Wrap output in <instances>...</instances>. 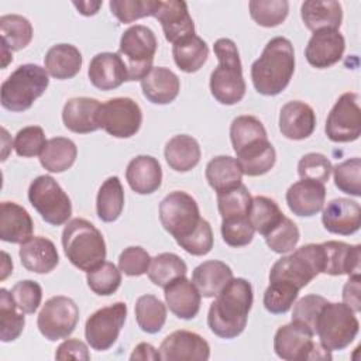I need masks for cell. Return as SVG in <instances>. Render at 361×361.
<instances>
[{
	"label": "cell",
	"instance_id": "obj_1",
	"mask_svg": "<svg viewBox=\"0 0 361 361\" xmlns=\"http://www.w3.org/2000/svg\"><path fill=\"white\" fill-rule=\"evenodd\" d=\"M214 298L207 313L209 329L221 338H235L244 331L252 306L251 283L244 278H233Z\"/></svg>",
	"mask_w": 361,
	"mask_h": 361
},
{
	"label": "cell",
	"instance_id": "obj_2",
	"mask_svg": "<svg viewBox=\"0 0 361 361\" xmlns=\"http://www.w3.org/2000/svg\"><path fill=\"white\" fill-rule=\"evenodd\" d=\"M295 72V51L285 37L271 38L261 56L251 65L255 90L264 96H276L286 89Z\"/></svg>",
	"mask_w": 361,
	"mask_h": 361
},
{
	"label": "cell",
	"instance_id": "obj_3",
	"mask_svg": "<svg viewBox=\"0 0 361 361\" xmlns=\"http://www.w3.org/2000/svg\"><path fill=\"white\" fill-rule=\"evenodd\" d=\"M219 65L210 75V92L213 97L226 106L243 100L245 80L237 45L230 38H219L213 45Z\"/></svg>",
	"mask_w": 361,
	"mask_h": 361
},
{
	"label": "cell",
	"instance_id": "obj_4",
	"mask_svg": "<svg viewBox=\"0 0 361 361\" xmlns=\"http://www.w3.org/2000/svg\"><path fill=\"white\" fill-rule=\"evenodd\" d=\"M62 247L66 258L80 271L89 272L106 259L103 234L85 219H72L62 231Z\"/></svg>",
	"mask_w": 361,
	"mask_h": 361
},
{
	"label": "cell",
	"instance_id": "obj_5",
	"mask_svg": "<svg viewBox=\"0 0 361 361\" xmlns=\"http://www.w3.org/2000/svg\"><path fill=\"white\" fill-rule=\"evenodd\" d=\"M48 85L49 78L45 68L35 63L20 65L1 83V106L14 113L25 111L38 97L44 94Z\"/></svg>",
	"mask_w": 361,
	"mask_h": 361
},
{
	"label": "cell",
	"instance_id": "obj_6",
	"mask_svg": "<svg viewBox=\"0 0 361 361\" xmlns=\"http://www.w3.org/2000/svg\"><path fill=\"white\" fill-rule=\"evenodd\" d=\"M360 323L355 312L345 303L326 302L314 323V334L329 351H340L348 347L357 337Z\"/></svg>",
	"mask_w": 361,
	"mask_h": 361
},
{
	"label": "cell",
	"instance_id": "obj_7",
	"mask_svg": "<svg viewBox=\"0 0 361 361\" xmlns=\"http://www.w3.org/2000/svg\"><path fill=\"white\" fill-rule=\"evenodd\" d=\"M322 244H306L279 258L269 271V282H285L299 290L323 272Z\"/></svg>",
	"mask_w": 361,
	"mask_h": 361
},
{
	"label": "cell",
	"instance_id": "obj_8",
	"mask_svg": "<svg viewBox=\"0 0 361 361\" xmlns=\"http://www.w3.org/2000/svg\"><path fill=\"white\" fill-rule=\"evenodd\" d=\"M157 47V37L147 25L137 24L123 32L117 54L126 63L128 82L144 79L154 68Z\"/></svg>",
	"mask_w": 361,
	"mask_h": 361
},
{
	"label": "cell",
	"instance_id": "obj_9",
	"mask_svg": "<svg viewBox=\"0 0 361 361\" xmlns=\"http://www.w3.org/2000/svg\"><path fill=\"white\" fill-rule=\"evenodd\" d=\"M159 220L178 244L190 237L203 221L196 200L183 190H173L164 197L159 203Z\"/></svg>",
	"mask_w": 361,
	"mask_h": 361
},
{
	"label": "cell",
	"instance_id": "obj_10",
	"mask_svg": "<svg viewBox=\"0 0 361 361\" xmlns=\"http://www.w3.org/2000/svg\"><path fill=\"white\" fill-rule=\"evenodd\" d=\"M314 333L303 323L290 322L281 326L274 337L275 354L286 361L331 360V354L320 343L313 341Z\"/></svg>",
	"mask_w": 361,
	"mask_h": 361
},
{
	"label": "cell",
	"instance_id": "obj_11",
	"mask_svg": "<svg viewBox=\"0 0 361 361\" xmlns=\"http://www.w3.org/2000/svg\"><path fill=\"white\" fill-rule=\"evenodd\" d=\"M28 200L42 220L51 226L66 223L72 214L69 196L49 175H39L30 183Z\"/></svg>",
	"mask_w": 361,
	"mask_h": 361
},
{
	"label": "cell",
	"instance_id": "obj_12",
	"mask_svg": "<svg viewBox=\"0 0 361 361\" xmlns=\"http://www.w3.org/2000/svg\"><path fill=\"white\" fill-rule=\"evenodd\" d=\"M79 322V307L68 296H52L38 313L39 333L49 341L68 338Z\"/></svg>",
	"mask_w": 361,
	"mask_h": 361
},
{
	"label": "cell",
	"instance_id": "obj_13",
	"mask_svg": "<svg viewBox=\"0 0 361 361\" xmlns=\"http://www.w3.org/2000/svg\"><path fill=\"white\" fill-rule=\"evenodd\" d=\"M127 317V305L116 302L104 306L89 316L85 324V337L96 351L109 350L118 338Z\"/></svg>",
	"mask_w": 361,
	"mask_h": 361
},
{
	"label": "cell",
	"instance_id": "obj_14",
	"mask_svg": "<svg viewBox=\"0 0 361 361\" xmlns=\"http://www.w3.org/2000/svg\"><path fill=\"white\" fill-rule=\"evenodd\" d=\"M324 131L333 142H351L360 137L361 110L358 93L347 92L337 99L326 118Z\"/></svg>",
	"mask_w": 361,
	"mask_h": 361
},
{
	"label": "cell",
	"instance_id": "obj_15",
	"mask_svg": "<svg viewBox=\"0 0 361 361\" xmlns=\"http://www.w3.org/2000/svg\"><path fill=\"white\" fill-rule=\"evenodd\" d=\"M142 123V111L137 102L130 97L109 99L100 106L99 126L116 138L135 135Z\"/></svg>",
	"mask_w": 361,
	"mask_h": 361
},
{
	"label": "cell",
	"instance_id": "obj_16",
	"mask_svg": "<svg viewBox=\"0 0 361 361\" xmlns=\"http://www.w3.org/2000/svg\"><path fill=\"white\" fill-rule=\"evenodd\" d=\"M159 354L164 361H206L210 357V345L197 333L176 330L162 340Z\"/></svg>",
	"mask_w": 361,
	"mask_h": 361
},
{
	"label": "cell",
	"instance_id": "obj_17",
	"mask_svg": "<svg viewBox=\"0 0 361 361\" xmlns=\"http://www.w3.org/2000/svg\"><path fill=\"white\" fill-rule=\"evenodd\" d=\"M345 49V39L338 30H320L310 37L305 56L306 61L317 69L330 68L337 63Z\"/></svg>",
	"mask_w": 361,
	"mask_h": 361
},
{
	"label": "cell",
	"instance_id": "obj_18",
	"mask_svg": "<svg viewBox=\"0 0 361 361\" xmlns=\"http://www.w3.org/2000/svg\"><path fill=\"white\" fill-rule=\"evenodd\" d=\"M154 17L161 23L168 42L175 44L179 39L195 34V23L189 14L188 4L182 0H159Z\"/></svg>",
	"mask_w": 361,
	"mask_h": 361
},
{
	"label": "cell",
	"instance_id": "obj_19",
	"mask_svg": "<svg viewBox=\"0 0 361 361\" xmlns=\"http://www.w3.org/2000/svg\"><path fill=\"white\" fill-rule=\"evenodd\" d=\"M322 210V223L329 233L350 235L360 230L361 207L355 200L347 197L333 199Z\"/></svg>",
	"mask_w": 361,
	"mask_h": 361
},
{
	"label": "cell",
	"instance_id": "obj_20",
	"mask_svg": "<svg viewBox=\"0 0 361 361\" xmlns=\"http://www.w3.org/2000/svg\"><path fill=\"white\" fill-rule=\"evenodd\" d=\"M87 76L90 83L100 90H113L128 80L127 68L116 52H100L89 63Z\"/></svg>",
	"mask_w": 361,
	"mask_h": 361
},
{
	"label": "cell",
	"instance_id": "obj_21",
	"mask_svg": "<svg viewBox=\"0 0 361 361\" xmlns=\"http://www.w3.org/2000/svg\"><path fill=\"white\" fill-rule=\"evenodd\" d=\"M326 200L324 183L302 179L286 190L289 210L299 217H312L322 212Z\"/></svg>",
	"mask_w": 361,
	"mask_h": 361
},
{
	"label": "cell",
	"instance_id": "obj_22",
	"mask_svg": "<svg viewBox=\"0 0 361 361\" xmlns=\"http://www.w3.org/2000/svg\"><path fill=\"white\" fill-rule=\"evenodd\" d=\"M323 247V272L327 275H360L361 245H351L343 241H326Z\"/></svg>",
	"mask_w": 361,
	"mask_h": 361
},
{
	"label": "cell",
	"instance_id": "obj_23",
	"mask_svg": "<svg viewBox=\"0 0 361 361\" xmlns=\"http://www.w3.org/2000/svg\"><path fill=\"white\" fill-rule=\"evenodd\" d=\"M314 110L300 100H292L282 106L279 113V130L289 140H305L314 131Z\"/></svg>",
	"mask_w": 361,
	"mask_h": 361
},
{
	"label": "cell",
	"instance_id": "obj_24",
	"mask_svg": "<svg viewBox=\"0 0 361 361\" xmlns=\"http://www.w3.org/2000/svg\"><path fill=\"white\" fill-rule=\"evenodd\" d=\"M102 103L92 97H72L62 110L65 127L76 134H87L100 128L99 111Z\"/></svg>",
	"mask_w": 361,
	"mask_h": 361
},
{
	"label": "cell",
	"instance_id": "obj_25",
	"mask_svg": "<svg viewBox=\"0 0 361 361\" xmlns=\"http://www.w3.org/2000/svg\"><path fill=\"white\" fill-rule=\"evenodd\" d=\"M165 302L169 310L179 319L190 320L196 317L200 309V293L186 276L176 278L164 288Z\"/></svg>",
	"mask_w": 361,
	"mask_h": 361
},
{
	"label": "cell",
	"instance_id": "obj_26",
	"mask_svg": "<svg viewBox=\"0 0 361 361\" xmlns=\"http://www.w3.org/2000/svg\"><path fill=\"white\" fill-rule=\"evenodd\" d=\"M126 179L135 193L151 195L158 190L162 183V168L157 158L138 155L128 162Z\"/></svg>",
	"mask_w": 361,
	"mask_h": 361
},
{
	"label": "cell",
	"instance_id": "obj_27",
	"mask_svg": "<svg viewBox=\"0 0 361 361\" xmlns=\"http://www.w3.org/2000/svg\"><path fill=\"white\" fill-rule=\"evenodd\" d=\"M34 224L28 212L14 203L1 202L0 204V238L11 244H23L32 237Z\"/></svg>",
	"mask_w": 361,
	"mask_h": 361
},
{
	"label": "cell",
	"instance_id": "obj_28",
	"mask_svg": "<svg viewBox=\"0 0 361 361\" xmlns=\"http://www.w3.org/2000/svg\"><path fill=\"white\" fill-rule=\"evenodd\" d=\"M23 267L35 274H48L59 262L55 244L45 237H31L21 244L18 251Z\"/></svg>",
	"mask_w": 361,
	"mask_h": 361
},
{
	"label": "cell",
	"instance_id": "obj_29",
	"mask_svg": "<svg viewBox=\"0 0 361 361\" xmlns=\"http://www.w3.org/2000/svg\"><path fill=\"white\" fill-rule=\"evenodd\" d=\"M141 89L148 102L154 104H168L178 97L180 82L171 69L155 66L141 79Z\"/></svg>",
	"mask_w": 361,
	"mask_h": 361
},
{
	"label": "cell",
	"instance_id": "obj_30",
	"mask_svg": "<svg viewBox=\"0 0 361 361\" xmlns=\"http://www.w3.org/2000/svg\"><path fill=\"white\" fill-rule=\"evenodd\" d=\"M300 17L307 30H338L343 21L341 4L336 0H307L302 3Z\"/></svg>",
	"mask_w": 361,
	"mask_h": 361
},
{
	"label": "cell",
	"instance_id": "obj_31",
	"mask_svg": "<svg viewBox=\"0 0 361 361\" xmlns=\"http://www.w3.org/2000/svg\"><path fill=\"white\" fill-rule=\"evenodd\" d=\"M243 175L259 176L269 172L276 161V151L268 138L252 141L235 151Z\"/></svg>",
	"mask_w": 361,
	"mask_h": 361
},
{
	"label": "cell",
	"instance_id": "obj_32",
	"mask_svg": "<svg viewBox=\"0 0 361 361\" xmlns=\"http://www.w3.org/2000/svg\"><path fill=\"white\" fill-rule=\"evenodd\" d=\"M82 62L80 51L72 44H56L47 51L44 58L47 72L58 80L75 78L82 68Z\"/></svg>",
	"mask_w": 361,
	"mask_h": 361
},
{
	"label": "cell",
	"instance_id": "obj_33",
	"mask_svg": "<svg viewBox=\"0 0 361 361\" xmlns=\"http://www.w3.org/2000/svg\"><path fill=\"white\" fill-rule=\"evenodd\" d=\"M231 279V268L217 259L204 261L192 272V282L203 298H214Z\"/></svg>",
	"mask_w": 361,
	"mask_h": 361
},
{
	"label": "cell",
	"instance_id": "obj_34",
	"mask_svg": "<svg viewBox=\"0 0 361 361\" xmlns=\"http://www.w3.org/2000/svg\"><path fill=\"white\" fill-rule=\"evenodd\" d=\"M166 164L176 172H188L193 169L200 161L199 142L188 134L172 137L164 149Z\"/></svg>",
	"mask_w": 361,
	"mask_h": 361
},
{
	"label": "cell",
	"instance_id": "obj_35",
	"mask_svg": "<svg viewBox=\"0 0 361 361\" xmlns=\"http://www.w3.org/2000/svg\"><path fill=\"white\" fill-rule=\"evenodd\" d=\"M209 185L216 193L233 189L241 185L243 171L235 158L228 155H219L210 159L204 171Z\"/></svg>",
	"mask_w": 361,
	"mask_h": 361
},
{
	"label": "cell",
	"instance_id": "obj_36",
	"mask_svg": "<svg viewBox=\"0 0 361 361\" xmlns=\"http://www.w3.org/2000/svg\"><path fill=\"white\" fill-rule=\"evenodd\" d=\"M76 144L65 137H54L47 141L39 154V164L44 169L52 173L68 171L76 161Z\"/></svg>",
	"mask_w": 361,
	"mask_h": 361
},
{
	"label": "cell",
	"instance_id": "obj_37",
	"mask_svg": "<svg viewBox=\"0 0 361 361\" xmlns=\"http://www.w3.org/2000/svg\"><path fill=\"white\" fill-rule=\"evenodd\" d=\"M172 55L180 71L193 73L197 72L207 61L209 47L200 37L193 34L175 42L172 45Z\"/></svg>",
	"mask_w": 361,
	"mask_h": 361
},
{
	"label": "cell",
	"instance_id": "obj_38",
	"mask_svg": "<svg viewBox=\"0 0 361 361\" xmlns=\"http://www.w3.org/2000/svg\"><path fill=\"white\" fill-rule=\"evenodd\" d=\"M124 207V190L120 179L117 176L107 178L96 197V212L102 221L111 223L116 221Z\"/></svg>",
	"mask_w": 361,
	"mask_h": 361
},
{
	"label": "cell",
	"instance_id": "obj_39",
	"mask_svg": "<svg viewBox=\"0 0 361 361\" xmlns=\"http://www.w3.org/2000/svg\"><path fill=\"white\" fill-rule=\"evenodd\" d=\"M1 47L8 51H20L32 39L31 23L20 14H6L0 17Z\"/></svg>",
	"mask_w": 361,
	"mask_h": 361
},
{
	"label": "cell",
	"instance_id": "obj_40",
	"mask_svg": "<svg viewBox=\"0 0 361 361\" xmlns=\"http://www.w3.org/2000/svg\"><path fill=\"white\" fill-rule=\"evenodd\" d=\"M186 271L188 267L179 255L173 252H162L151 258V264L147 274L154 285L165 288L176 278L185 276Z\"/></svg>",
	"mask_w": 361,
	"mask_h": 361
},
{
	"label": "cell",
	"instance_id": "obj_41",
	"mask_svg": "<svg viewBox=\"0 0 361 361\" xmlns=\"http://www.w3.org/2000/svg\"><path fill=\"white\" fill-rule=\"evenodd\" d=\"M134 312L138 327L148 334L161 331L166 322V307L154 295L140 296L135 302Z\"/></svg>",
	"mask_w": 361,
	"mask_h": 361
},
{
	"label": "cell",
	"instance_id": "obj_42",
	"mask_svg": "<svg viewBox=\"0 0 361 361\" xmlns=\"http://www.w3.org/2000/svg\"><path fill=\"white\" fill-rule=\"evenodd\" d=\"M24 313L17 307L11 292L0 289V338L3 343L14 341L24 330Z\"/></svg>",
	"mask_w": 361,
	"mask_h": 361
},
{
	"label": "cell",
	"instance_id": "obj_43",
	"mask_svg": "<svg viewBox=\"0 0 361 361\" xmlns=\"http://www.w3.org/2000/svg\"><path fill=\"white\" fill-rule=\"evenodd\" d=\"M285 214L279 209L278 203L267 196H255L251 200L248 210V219L255 231L261 235L268 234L275 226H278Z\"/></svg>",
	"mask_w": 361,
	"mask_h": 361
},
{
	"label": "cell",
	"instance_id": "obj_44",
	"mask_svg": "<svg viewBox=\"0 0 361 361\" xmlns=\"http://www.w3.org/2000/svg\"><path fill=\"white\" fill-rule=\"evenodd\" d=\"M251 18L261 27H276L285 21L289 13L286 0H251L248 3Z\"/></svg>",
	"mask_w": 361,
	"mask_h": 361
},
{
	"label": "cell",
	"instance_id": "obj_45",
	"mask_svg": "<svg viewBox=\"0 0 361 361\" xmlns=\"http://www.w3.org/2000/svg\"><path fill=\"white\" fill-rule=\"evenodd\" d=\"M251 195L245 185H238L233 189L217 193V207L221 219L248 216L251 206Z\"/></svg>",
	"mask_w": 361,
	"mask_h": 361
},
{
	"label": "cell",
	"instance_id": "obj_46",
	"mask_svg": "<svg viewBox=\"0 0 361 361\" xmlns=\"http://www.w3.org/2000/svg\"><path fill=\"white\" fill-rule=\"evenodd\" d=\"M261 138H268V135L264 124L257 117L238 116L233 120L230 126V140L234 152L244 145Z\"/></svg>",
	"mask_w": 361,
	"mask_h": 361
},
{
	"label": "cell",
	"instance_id": "obj_47",
	"mask_svg": "<svg viewBox=\"0 0 361 361\" xmlns=\"http://www.w3.org/2000/svg\"><path fill=\"white\" fill-rule=\"evenodd\" d=\"M86 281L93 293L109 296L118 289L121 283V274L113 262L104 261L86 274Z\"/></svg>",
	"mask_w": 361,
	"mask_h": 361
},
{
	"label": "cell",
	"instance_id": "obj_48",
	"mask_svg": "<svg viewBox=\"0 0 361 361\" xmlns=\"http://www.w3.org/2000/svg\"><path fill=\"white\" fill-rule=\"evenodd\" d=\"M331 172L338 190L355 197L361 196V159L358 157L337 164Z\"/></svg>",
	"mask_w": 361,
	"mask_h": 361
},
{
	"label": "cell",
	"instance_id": "obj_49",
	"mask_svg": "<svg viewBox=\"0 0 361 361\" xmlns=\"http://www.w3.org/2000/svg\"><path fill=\"white\" fill-rule=\"evenodd\" d=\"M158 4L159 0H111L109 3L111 14L123 24L144 17H154Z\"/></svg>",
	"mask_w": 361,
	"mask_h": 361
},
{
	"label": "cell",
	"instance_id": "obj_50",
	"mask_svg": "<svg viewBox=\"0 0 361 361\" xmlns=\"http://www.w3.org/2000/svg\"><path fill=\"white\" fill-rule=\"evenodd\" d=\"M299 289L285 282H269L264 292V306L272 314L286 313L298 298Z\"/></svg>",
	"mask_w": 361,
	"mask_h": 361
},
{
	"label": "cell",
	"instance_id": "obj_51",
	"mask_svg": "<svg viewBox=\"0 0 361 361\" xmlns=\"http://www.w3.org/2000/svg\"><path fill=\"white\" fill-rule=\"evenodd\" d=\"M264 238L267 245L274 252L286 254L296 247L300 234L298 226L289 217L285 216L278 226H275L268 234L264 235Z\"/></svg>",
	"mask_w": 361,
	"mask_h": 361
},
{
	"label": "cell",
	"instance_id": "obj_52",
	"mask_svg": "<svg viewBox=\"0 0 361 361\" xmlns=\"http://www.w3.org/2000/svg\"><path fill=\"white\" fill-rule=\"evenodd\" d=\"M331 169V162L320 152L305 154L298 164V173L300 179L314 180L319 183H326L329 180Z\"/></svg>",
	"mask_w": 361,
	"mask_h": 361
},
{
	"label": "cell",
	"instance_id": "obj_53",
	"mask_svg": "<svg viewBox=\"0 0 361 361\" xmlns=\"http://www.w3.org/2000/svg\"><path fill=\"white\" fill-rule=\"evenodd\" d=\"M254 227L250 223L248 216L223 219L221 221V237L230 247L248 245L254 238Z\"/></svg>",
	"mask_w": 361,
	"mask_h": 361
},
{
	"label": "cell",
	"instance_id": "obj_54",
	"mask_svg": "<svg viewBox=\"0 0 361 361\" xmlns=\"http://www.w3.org/2000/svg\"><path fill=\"white\" fill-rule=\"evenodd\" d=\"M45 133L38 126H28L21 128L14 138V149L18 157L31 158L39 155L42 148L45 147Z\"/></svg>",
	"mask_w": 361,
	"mask_h": 361
},
{
	"label": "cell",
	"instance_id": "obj_55",
	"mask_svg": "<svg viewBox=\"0 0 361 361\" xmlns=\"http://www.w3.org/2000/svg\"><path fill=\"white\" fill-rule=\"evenodd\" d=\"M11 296L23 313L32 314L41 305L42 289L35 281L24 279L11 288Z\"/></svg>",
	"mask_w": 361,
	"mask_h": 361
},
{
	"label": "cell",
	"instance_id": "obj_56",
	"mask_svg": "<svg viewBox=\"0 0 361 361\" xmlns=\"http://www.w3.org/2000/svg\"><path fill=\"white\" fill-rule=\"evenodd\" d=\"M149 264V254L138 245L124 248L118 257V269L127 276H140L147 274Z\"/></svg>",
	"mask_w": 361,
	"mask_h": 361
},
{
	"label": "cell",
	"instance_id": "obj_57",
	"mask_svg": "<svg viewBox=\"0 0 361 361\" xmlns=\"http://www.w3.org/2000/svg\"><path fill=\"white\" fill-rule=\"evenodd\" d=\"M326 302L327 299L320 295H306L300 298L293 306L292 320L306 324L314 333L316 317Z\"/></svg>",
	"mask_w": 361,
	"mask_h": 361
},
{
	"label": "cell",
	"instance_id": "obj_58",
	"mask_svg": "<svg viewBox=\"0 0 361 361\" xmlns=\"http://www.w3.org/2000/svg\"><path fill=\"white\" fill-rule=\"evenodd\" d=\"M178 245L183 248L186 252L196 257L209 254L213 248V231L210 223L203 219L199 228L190 237L180 241Z\"/></svg>",
	"mask_w": 361,
	"mask_h": 361
},
{
	"label": "cell",
	"instance_id": "obj_59",
	"mask_svg": "<svg viewBox=\"0 0 361 361\" xmlns=\"http://www.w3.org/2000/svg\"><path fill=\"white\" fill-rule=\"evenodd\" d=\"M56 360H90L87 345L76 338H68L61 343L55 351Z\"/></svg>",
	"mask_w": 361,
	"mask_h": 361
},
{
	"label": "cell",
	"instance_id": "obj_60",
	"mask_svg": "<svg viewBox=\"0 0 361 361\" xmlns=\"http://www.w3.org/2000/svg\"><path fill=\"white\" fill-rule=\"evenodd\" d=\"M361 276L351 275L343 288V303H345L355 313L361 310Z\"/></svg>",
	"mask_w": 361,
	"mask_h": 361
},
{
	"label": "cell",
	"instance_id": "obj_61",
	"mask_svg": "<svg viewBox=\"0 0 361 361\" xmlns=\"http://www.w3.org/2000/svg\"><path fill=\"white\" fill-rule=\"evenodd\" d=\"M130 360H131V361H134V360H142V361H145V360H152V361H157V360H161V354H159V351H158L154 345H151L149 343H140V344L134 348V351L131 353Z\"/></svg>",
	"mask_w": 361,
	"mask_h": 361
},
{
	"label": "cell",
	"instance_id": "obj_62",
	"mask_svg": "<svg viewBox=\"0 0 361 361\" xmlns=\"http://www.w3.org/2000/svg\"><path fill=\"white\" fill-rule=\"evenodd\" d=\"M103 1H73V6L83 16H94L102 7Z\"/></svg>",
	"mask_w": 361,
	"mask_h": 361
},
{
	"label": "cell",
	"instance_id": "obj_63",
	"mask_svg": "<svg viewBox=\"0 0 361 361\" xmlns=\"http://www.w3.org/2000/svg\"><path fill=\"white\" fill-rule=\"evenodd\" d=\"M3 254V264H1V279H6L7 275L10 272H13V262L11 259L8 258V254L7 252H1Z\"/></svg>",
	"mask_w": 361,
	"mask_h": 361
}]
</instances>
